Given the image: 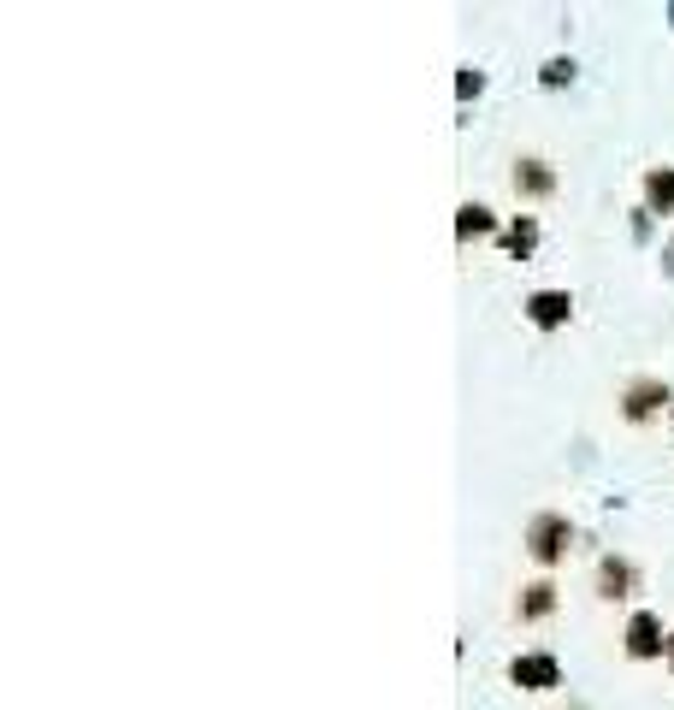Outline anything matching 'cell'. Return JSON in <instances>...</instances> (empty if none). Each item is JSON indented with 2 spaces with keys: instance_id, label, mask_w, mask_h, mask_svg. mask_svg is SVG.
Returning <instances> with one entry per match:
<instances>
[{
  "instance_id": "12",
  "label": "cell",
  "mask_w": 674,
  "mask_h": 710,
  "mask_svg": "<svg viewBox=\"0 0 674 710\" xmlns=\"http://www.w3.org/2000/svg\"><path fill=\"white\" fill-rule=\"evenodd\" d=\"M574 72H579V65L569 60V53H557V60H545V72H538V84H545V89H562V84H574Z\"/></svg>"
},
{
  "instance_id": "6",
  "label": "cell",
  "mask_w": 674,
  "mask_h": 710,
  "mask_svg": "<svg viewBox=\"0 0 674 710\" xmlns=\"http://www.w3.org/2000/svg\"><path fill=\"white\" fill-rule=\"evenodd\" d=\"M509 681H515L521 693H557L562 687V663L550 658V651H521V658L509 663Z\"/></svg>"
},
{
  "instance_id": "2",
  "label": "cell",
  "mask_w": 674,
  "mask_h": 710,
  "mask_svg": "<svg viewBox=\"0 0 674 710\" xmlns=\"http://www.w3.org/2000/svg\"><path fill=\"white\" fill-rule=\"evenodd\" d=\"M669 403H674V391H669V379H657V373H639V379L622 385V421L627 426H651Z\"/></svg>"
},
{
  "instance_id": "14",
  "label": "cell",
  "mask_w": 674,
  "mask_h": 710,
  "mask_svg": "<svg viewBox=\"0 0 674 710\" xmlns=\"http://www.w3.org/2000/svg\"><path fill=\"white\" fill-rule=\"evenodd\" d=\"M669 669H674V627H669Z\"/></svg>"
},
{
  "instance_id": "3",
  "label": "cell",
  "mask_w": 674,
  "mask_h": 710,
  "mask_svg": "<svg viewBox=\"0 0 674 710\" xmlns=\"http://www.w3.org/2000/svg\"><path fill=\"white\" fill-rule=\"evenodd\" d=\"M622 651H627L633 663L669 658V634H663V615H657V610H633V615H627V634H622Z\"/></svg>"
},
{
  "instance_id": "10",
  "label": "cell",
  "mask_w": 674,
  "mask_h": 710,
  "mask_svg": "<svg viewBox=\"0 0 674 710\" xmlns=\"http://www.w3.org/2000/svg\"><path fill=\"white\" fill-rule=\"evenodd\" d=\"M497 232V213L485 202H462L455 208V244H474V237H491Z\"/></svg>"
},
{
  "instance_id": "8",
  "label": "cell",
  "mask_w": 674,
  "mask_h": 710,
  "mask_svg": "<svg viewBox=\"0 0 674 710\" xmlns=\"http://www.w3.org/2000/svg\"><path fill=\"white\" fill-rule=\"evenodd\" d=\"M527 320H533L538 332H562L574 320V297H569V290H533V297H527Z\"/></svg>"
},
{
  "instance_id": "1",
  "label": "cell",
  "mask_w": 674,
  "mask_h": 710,
  "mask_svg": "<svg viewBox=\"0 0 674 710\" xmlns=\"http://www.w3.org/2000/svg\"><path fill=\"white\" fill-rule=\"evenodd\" d=\"M521 545H527V557L538 569H557V562H569V551H574V521L562 515V509H538L527 521V533H521Z\"/></svg>"
},
{
  "instance_id": "9",
  "label": "cell",
  "mask_w": 674,
  "mask_h": 710,
  "mask_svg": "<svg viewBox=\"0 0 674 710\" xmlns=\"http://www.w3.org/2000/svg\"><path fill=\"white\" fill-rule=\"evenodd\" d=\"M645 213H674V166H645Z\"/></svg>"
},
{
  "instance_id": "7",
  "label": "cell",
  "mask_w": 674,
  "mask_h": 710,
  "mask_svg": "<svg viewBox=\"0 0 674 710\" xmlns=\"http://www.w3.org/2000/svg\"><path fill=\"white\" fill-rule=\"evenodd\" d=\"M557 605H562L557 581H550V574H538V581H527V586L515 593V622H521V627H538V622H550V615H557Z\"/></svg>"
},
{
  "instance_id": "4",
  "label": "cell",
  "mask_w": 674,
  "mask_h": 710,
  "mask_svg": "<svg viewBox=\"0 0 674 710\" xmlns=\"http://www.w3.org/2000/svg\"><path fill=\"white\" fill-rule=\"evenodd\" d=\"M591 593H598L603 605H627V598L639 593V569H633L622 551H603L598 557V574H591Z\"/></svg>"
},
{
  "instance_id": "11",
  "label": "cell",
  "mask_w": 674,
  "mask_h": 710,
  "mask_svg": "<svg viewBox=\"0 0 674 710\" xmlns=\"http://www.w3.org/2000/svg\"><path fill=\"white\" fill-rule=\"evenodd\" d=\"M503 249L515 254V261H521V254H533V249H538V220H533V213H521L515 225H503Z\"/></svg>"
},
{
  "instance_id": "13",
  "label": "cell",
  "mask_w": 674,
  "mask_h": 710,
  "mask_svg": "<svg viewBox=\"0 0 674 710\" xmlns=\"http://www.w3.org/2000/svg\"><path fill=\"white\" fill-rule=\"evenodd\" d=\"M479 89H485V72H479V65H462V77H455V96H479Z\"/></svg>"
},
{
  "instance_id": "5",
  "label": "cell",
  "mask_w": 674,
  "mask_h": 710,
  "mask_svg": "<svg viewBox=\"0 0 674 710\" xmlns=\"http://www.w3.org/2000/svg\"><path fill=\"white\" fill-rule=\"evenodd\" d=\"M509 190H515L521 202H550V196H557V166H550L545 154H521L515 166H509Z\"/></svg>"
}]
</instances>
